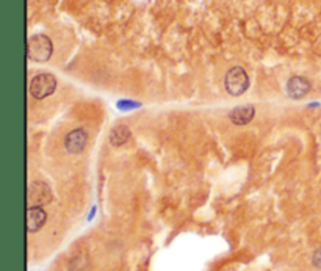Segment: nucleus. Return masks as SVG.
Instances as JSON below:
<instances>
[{"label": "nucleus", "mask_w": 321, "mask_h": 271, "mask_svg": "<svg viewBox=\"0 0 321 271\" xmlns=\"http://www.w3.org/2000/svg\"><path fill=\"white\" fill-rule=\"evenodd\" d=\"M224 86L230 96H242L249 86V77L242 66H235L229 69L224 77Z\"/></svg>", "instance_id": "2"}, {"label": "nucleus", "mask_w": 321, "mask_h": 271, "mask_svg": "<svg viewBox=\"0 0 321 271\" xmlns=\"http://www.w3.org/2000/svg\"><path fill=\"white\" fill-rule=\"evenodd\" d=\"M54 52L52 41L46 34H34L28 40L27 54L32 62H47Z\"/></svg>", "instance_id": "1"}, {"label": "nucleus", "mask_w": 321, "mask_h": 271, "mask_svg": "<svg viewBox=\"0 0 321 271\" xmlns=\"http://www.w3.org/2000/svg\"><path fill=\"white\" fill-rule=\"evenodd\" d=\"M256 114V110L251 105H243V107H236L230 112V121L235 126H244L248 122L252 121V118Z\"/></svg>", "instance_id": "8"}, {"label": "nucleus", "mask_w": 321, "mask_h": 271, "mask_svg": "<svg viewBox=\"0 0 321 271\" xmlns=\"http://www.w3.org/2000/svg\"><path fill=\"white\" fill-rule=\"evenodd\" d=\"M52 201V190L44 182H33L28 186V202L32 206H46Z\"/></svg>", "instance_id": "4"}, {"label": "nucleus", "mask_w": 321, "mask_h": 271, "mask_svg": "<svg viewBox=\"0 0 321 271\" xmlns=\"http://www.w3.org/2000/svg\"><path fill=\"white\" fill-rule=\"evenodd\" d=\"M56 90V78L52 74H40L30 84V92L34 99H46Z\"/></svg>", "instance_id": "3"}, {"label": "nucleus", "mask_w": 321, "mask_h": 271, "mask_svg": "<svg viewBox=\"0 0 321 271\" xmlns=\"http://www.w3.org/2000/svg\"><path fill=\"white\" fill-rule=\"evenodd\" d=\"M47 220V214L41 206H30L27 210V230L38 232Z\"/></svg>", "instance_id": "7"}, {"label": "nucleus", "mask_w": 321, "mask_h": 271, "mask_svg": "<svg viewBox=\"0 0 321 271\" xmlns=\"http://www.w3.org/2000/svg\"><path fill=\"white\" fill-rule=\"evenodd\" d=\"M88 143V134L83 128H74L64 138V148L70 154H80Z\"/></svg>", "instance_id": "5"}, {"label": "nucleus", "mask_w": 321, "mask_h": 271, "mask_svg": "<svg viewBox=\"0 0 321 271\" xmlns=\"http://www.w3.org/2000/svg\"><path fill=\"white\" fill-rule=\"evenodd\" d=\"M130 138V130L124 126H118L112 130V135H110V143L113 146H122L126 141Z\"/></svg>", "instance_id": "9"}, {"label": "nucleus", "mask_w": 321, "mask_h": 271, "mask_svg": "<svg viewBox=\"0 0 321 271\" xmlns=\"http://www.w3.org/2000/svg\"><path fill=\"white\" fill-rule=\"evenodd\" d=\"M310 91V82L306 77L301 76H294L288 80L287 84V92L292 99H301L306 94Z\"/></svg>", "instance_id": "6"}, {"label": "nucleus", "mask_w": 321, "mask_h": 271, "mask_svg": "<svg viewBox=\"0 0 321 271\" xmlns=\"http://www.w3.org/2000/svg\"><path fill=\"white\" fill-rule=\"evenodd\" d=\"M312 264H314L318 270H321V248H318V250L314 252V256H312Z\"/></svg>", "instance_id": "10"}]
</instances>
